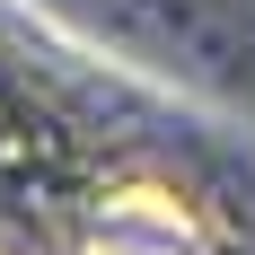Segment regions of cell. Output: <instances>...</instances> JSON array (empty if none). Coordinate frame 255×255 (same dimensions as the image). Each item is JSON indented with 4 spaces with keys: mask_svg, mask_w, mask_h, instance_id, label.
<instances>
[{
    "mask_svg": "<svg viewBox=\"0 0 255 255\" xmlns=\"http://www.w3.org/2000/svg\"><path fill=\"white\" fill-rule=\"evenodd\" d=\"M194 247H203V229H194L185 194H167V185H124V194H106L97 238L79 255H194Z\"/></svg>",
    "mask_w": 255,
    "mask_h": 255,
    "instance_id": "obj_1",
    "label": "cell"
}]
</instances>
